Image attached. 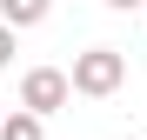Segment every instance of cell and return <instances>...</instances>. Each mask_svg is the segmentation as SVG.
I'll return each instance as SVG.
<instances>
[{
	"label": "cell",
	"instance_id": "cell-5",
	"mask_svg": "<svg viewBox=\"0 0 147 140\" xmlns=\"http://www.w3.org/2000/svg\"><path fill=\"white\" fill-rule=\"evenodd\" d=\"M13 33H20V27H13V20H0V67H7V60H13Z\"/></svg>",
	"mask_w": 147,
	"mask_h": 140
},
{
	"label": "cell",
	"instance_id": "cell-6",
	"mask_svg": "<svg viewBox=\"0 0 147 140\" xmlns=\"http://www.w3.org/2000/svg\"><path fill=\"white\" fill-rule=\"evenodd\" d=\"M107 7H114V13H127V7H147V0H107Z\"/></svg>",
	"mask_w": 147,
	"mask_h": 140
},
{
	"label": "cell",
	"instance_id": "cell-2",
	"mask_svg": "<svg viewBox=\"0 0 147 140\" xmlns=\"http://www.w3.org/2000/svg\"><path fill=\"white\" fill-rule=\"evenodd\" d=\"M67 100H74V74H60V67H27V74H20V107L60 113Z\"/></svg>",
	"mask_w": 147,
	"mask_h": 140
},
{
	"label": "cell",
	"instance_id": "cell-4",
	"mask_svg": "<svg viewBox=\"0 0 147 140\" xmlns=\"http://www.w3.org/2000/svg\"><path fill=\"white\" fill-rule=\"evenodd\" d=\"M47 7H54V0H0V20H13V27H40Z\"/></svg>",
	"mask_w": 147,
	"mask_h": 140
},
{
	"label": "cell",
	"instance_id": "cell-1",
	"mask_svg": "<svg viewBox=\"0 0 147 140\" xmlns=\"http://www.w3.org/2000/svg\"><path fill=\"white\" fill-rule=\"evenodd\" d=\"M120 87H127V54H120V47H87V54H74V93L107 100Z\"/></svg>",
	"mask_w": 147,
	"mask_h": 140
},
{
	"label": "cell",
	"instance_id": "cell-7",
	"mask_svg": "<svg viewBox=\"0 0 147 140\" xmlns=\"http://www.w3.org/2000/svg\"><path fill=\"white\" fill-rule=\"evenodd\" d=\"M0 120H7V113H0Z\"/></svg>",
	"mask_w": 147,
	"mask_h": 140
},
{
	"label": "cell",
	"instance_id": "cell-3",
	"mask_svg": "<svg viewBox=\"0 0 147 140\" xmlns=\"http://www.w3.org/2000/svg\"><path fill=\"white\" fill-rule=\"evenodd\" d=\"M47 113H34V107H13L7 120H0V140H47Z\"/></svg>",
	"mask_w": 147,
	"mask_h": 140
}]
</instances>
